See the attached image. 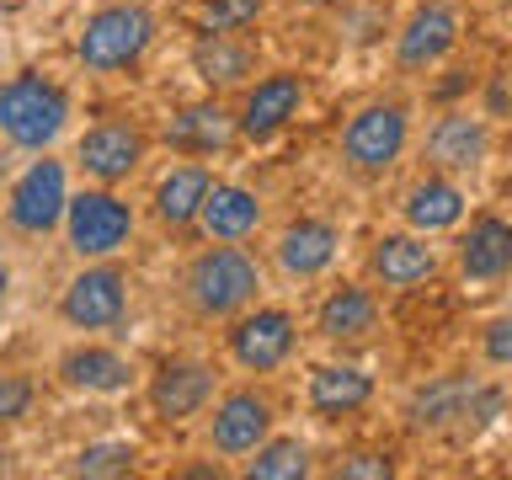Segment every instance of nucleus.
Returning <instances> with one entry per match:
<instances>
[{
  "instance_id": "obj_3",
  "label": "nucleus",
  "mask_w": 512,
  "mask_h": 480,
  "mask_svg": "<svg viewBox=\"0 0 512 480\" xmlns=\"http://www.w3.org/2000/svg\"><path fill=\"white\" fill-rule=\"evenodd\" d=\"M411 150V107L395 102V96H374L363 102L352 118L342 123V139H336V155L352 176L363 182H379L390 176Z\"/></svg>"
},
{
  "instance_id": "obj_1",
  "label": "nucleus",
  "mask_w": 512,
  "mask_h": 480,
  "mask_svg": "<svg viewBox=\"0 0 512 480\" xmlns=\"http://www.w3.org/2000/svg\"><path fill=\"white\" fill-rule=\"evenodd\" d=\"M182 299L198 320H235L262 299V262L246 246L208 240V246L182 267Z\"/></svg>"
},
{
  "instance_id": "obj_17",
  "label": "nucleus",
  "mask_w": 512,
  "mask_h": 480,
  "mask_svg": "<svg viewBox=\"0 0 512 480\" xmlns=\"http://www.w3.org/2000/svg\"><path fill=\"white\" fill-rule=\"evenodd\" d=\"M470 219V192H464L448 171H427L416 176V182L406 187V198H400V224L416 235H448L459 230V224Z\"/></svg>"
},
{
  "instance_id": "obj_30",
  "label": "nucleus",
  "mask_w": 512,
  "mask_h": 480,
  "mask_svg": "<svg viewBox=\"0 0 512 480\" xmlns=\"http://www.w3.org/2000/svg\"><path fill=\"white\" fill-rule=\"evenodd\" d=\"M32 400H38V384H32L27 374H0V427L22 422V416L32 411Z\"/></svg>"
},
{
  "instance_id": "obj_27",
  "label": "nucleus",
  "mask_w": 512,
  "mask_h": 480,
  "mask_svg": "<svg viewBox=\"0 0 512 480\" xmlns=\"http://www.w3.org/2000/svg\"><path fill=\"white\" fill-rule=\"evenodd\" d=\"M240 475L246 480H310L315 475L310 443L288 438V432H272L267 443H256L251 454L240 459Z\"/></svg>"
},
{
  "instance_id": "obj_7",
  "label": "nucleus",
  "mask_w": 512,
  "mask_h": 480,
  "mask_svg": "<svg viewBox=\"0 0 512 480\" xmlns=\"http://www.w3.org/2000/svg\"><path fill=\"white\" fill-rule=\"evenodd\" d=\"M64 208H70V166L43 150L6 192V224L16 235L43 240L64 224Z\"/></svg>"
},
{
  "instance_id": "obj_22",
  "label": "nucleus",
  "mask_w": 512,
  "mask_h": 480,
  "mask_svg": "<svg viewBox=\"0 0 512 480\" xmlns=\"http://www.w3.org/2000/svg\"><path fill=\"white\" fill-rule=\"evenodd\" d=\"M192 75H198L214 96L235 91V86H251L256 43L246 32H198V43H192Z\"/></svg>"
},
{
  "instance_id": "obj_26",
  "label": "nucleus",
  "mask_w": 512,
  "mask_h": 480,
  "mask_svg": "<svg viewBox=\"0 0 512 480\" xmlns=\"http://www.w3.org/2000/svg\"><path fill=\"white\" fill-rule=\"evenodd\" d=\"M208 187H214V166L208 160H182V166H171L166 176L155 182V219L166 224V230H187V224H198V208L208 198Z\"/></svg>"
},
{
  "instance_id": "obj_19",
  "label": "nucleus",
  "mask_w": 512,
  "mask_h": 480,
  "mask_svg": "<svg viewBox=\"0 0 512 480\" xmlns=\"http://www.w3.org/2000/svg\"><path fill=\"white\" fill-rule=\"evenodd\" d=\"M480 384L475 374H438L427 379L422 390L406 400V422L416 432H448V427H470V411L480 400Z\"/></svg>"
},
{
  "instance_id": "obj_12",
  "label": "nucleus",
  "mask_w": 512,
  "mask_h": 480,
  "mask_svg": "<svg viewBox=\"0 0 512 480\" xmlns=\"http://www.w3.org/2000/svg\"><path fill=\"white\" fill-rule=\"evenodd\" d=\"M123 310H128V278L118 262H86L59 294V315L75 331H112Z\"/></svg>"
},
{
  "instance_id": "obj_33",
  "label": "nucleus",
  "mask_w": 512,
  "mask_h": 480,
  "mask_svg": "<svg viewBox=\"0 0 512 480\" xmlns=\"http://www.w3.org/2000/svg\"><path fill=\"white\" fill-rule=\"evenodd\" d=\"M6 294H11V267L0 262V320H6Z\"/></svg>"
},
{
  "instance_id": "obj_23",
  "label": "nucleus",
  "mask_w": 512,
  "mask_h": 480,
  "mask_svg": "<svg viewBox=\"0 0 512 480\" xmlns=\"http://www.w3.org/2000/svg\"><path fill=\"white\" fill-rule=\"evenodd\" d=\"M368 400H374V374L363 363H320L310 384H304V406L326 422H342V416H358Z\"/></svg>"
},
{
  "instance_id": "obj_9",
  "label": "nucleus",
  "mask_w": 512,
  "mask_h": 480,
  "mask_svg": "<svg viewBox=\"0 0 512 480\" xmlns=\"http://www.w3.org/2000/svg\"><path fill=\"white\" fill-rule=\"evenodd\" d=\"M304 102H310V80H304L299 70H272L262 80H251V86L240 91V107H235L240 139H251V144L278 139L283 128L304 112Z\"/></svg>"
},
{
  "instance_id": "obj_25",
  "label": "nucleus",
  "mask_w": 512,
  "mask_h": 480,
  "mask_svg": "<svg viewBox=\"0 0 512 480\" xmlns=\"http://www.w3.org/2000/svg\"><path fill=\"white\" fill-rule=\"evenodd\" d=\"M379 331V294L363 283H336L315 310V336L326 342H363Z\"/></svg>"
},
{
  "instance_id": "obj_32",
  "label": "nucleus",
  "mask_w": 512,
  "mask_h": 480,
  "mask_svg": "<svg viewBox=\"0 0 512 480\" xmlns=\"http://www.w3.org/2000/svg\"><path fill=\"white\" fill-rule=\"evenodd\" d=\"M336 480H390L395 475V464L384 459V454H347V459H336Z\"/></svg>"
},
{
  "instance_id": "obj_8",
  "label": "nucleus",
  "mask_w": 512,
  "mask_h": 480,
  "mask_svg": "<svg viewBox=\"0 0 512 480\" xmlns=\"http://www.w3.org/2000/svg\"><path fill=\"white\" fill-rule=\"evenodd\" d=\"M464 38V16L454 0H422L406 22H400L395 32V70L400 75H427V70H438V64L459 48Z\"/></svg>"
},
{
  "instance_id": "obj_36",
  "label": "nucleus",
  "mask_w": 512,
  "mask_h": 480,
  "mask_svg": "<svg viewBox=\"0 0 512 480\" xmlns=\"http://www.w3.org/2000/svg\"><path fill=\"white\" fill-rule=\"evenodd\" d=\"M27 6H32V0H27Z\"/></svg>"
},
{
  "instance_id": "obj_31",
  "label": "nucleus",
  "mask_w": 512,
  "mask_h": 480,
  "mask_svg": "<svg viewBox=\"0 0 512 480\" xmlns=\"http://www.w3.org/2000/svg\"><path fill=\"white\" fill-rule=\"evenodd\" d=\"M480 358L491 368H512V315H496L480 326Z\"/></svg>"
},
{
  "instance_id": "obj_18",
  "label": "nucleus",
  "mask_w": 512,
  "mask_h": 480,
  "mask_svg": "<svg viewBox=\"0 0 512 480\" xmlns=\"http://www.w3.org/2000/svg\"><path fill=\"white\" fill-rule=\"evenodd\" d=\"M454 262L464 272V283H502V278H512V219L470 214V224H459Z\"/></svg>"
},
{
  "instance_id": "obj_14",
  "label": "nucleus",
  "mask_w": 512,
  "mask_h": 480,
  "mask_svg": "<svg viewBox=\"0 0 512 480\" xmlns=\"http://www.w3.org/2000/svg\"><path fill=\"white\" fill-rule=\"evenodd\" d=\"M491 123L480 118V112L470 107H454V112H443L438 123L427 128V144H422V155H427V166L432 171H448V176H459V171H480L491 160Z\"/></svg>"
},
{
  "instance_id": "obj_15",
  "label": "nucleus",
  "mask_w": 512,
  "mask_h": 480,
  "mask_svg": "<svg viewBox=\"0 0 512 480\" xmlns=\"http://www.w3.org/2000/svg\"><path fill=\"white\" fill-rule=\"evenodd\" d=\"M336 256H342V230H336L331 219H294L283 224L278 235H272V262H278L283 278L294 283H315L326 278V272L336 267Z\"/></svg>"
},
{
  "instance_id": "obj_21",
  "label": "nucleus",
  "mask_w": 512,
  "mask_h": 480,
  "mask_svg": "<svg viewBox=\"0 0 512 480\" xmlns=\"http://www.w3.org/2000/svg\"><path fill=\"white\" fill-rule=\"evenodd\" d=\"M262 224H267L262 192H251L240 182H214L208 198H203V208H198V230L208 240H230V246H246Z\"/></svg>"
},
{
  "instance_id": "obj_2",
  "label": "nucleus",
  "mask_w": 512,
  "mask_h": 480,
  "mask_svg": "<svg viewBox=\"0 0 512 480\" xmlns=\"http://www.w3.org/2000/svg\"><path fill=\"white\" fill-rule=\"evenodd\" d=\"M70 128V91L38 70H22L0 80V139L16 150H54L59 134Z\"/></svg>"
},
{
  "instance_id": "obj_6",
  "label": "nucleus",
  "mask_w": 512,
  "mask_h": 480,
  "mask_svg": "<svg viewBox=\"0 0 512 480\" xmlns=\"http://www.w3.org/2000/svg\"><path fill=\"white\" fill-rule=\"evenodd\" d=\"M299 347V320L283 304H262L256 299L251 310H240L224 331V352H230L235 368L246 374H278V368L294 358Z\"/></svg>"
},
{
  "instance_id": "obj_24",
  "label": "nucleus",
  "mask_w": 512,
  "mask_h": 480,
  "mask_svg": "<svg viewBox=\"0 0 512 480\" xmlns=\"http://www.w3.org/2000/svg\"><path fill=\"white\" fill-rule=\"evenodd\" d=\"M235 139H240L235 112L224 107L214 91H208L203 102L182 107V112L166 123V144H171V150H182V155H219V150H230Z\"/></svg>"
},
{
  "instance_id": "obj_4",
  "label": "nucleus",
  "mask_w": 512,
  "mask_h": 480,
  "mask_svg": "<svg viewBox=\"0 0 512 480\" xmlns=\"http://www.w3.org/2000/svg\"><path fill=\"white\" fill-rule=\"evenodd\" d=\"M155 11L139 6V0H112V6H96L86 16L75 38V59L86 64L91 75H118L128 64L144 59V48L155 43Z\"/></svg>"
},
{
  "instance_id": "obj_28",
  "label": "nucleus",
  "mask_w": 512,
  "mask_h": 480,
  "mask_svg": "<svg viewBox=\"0 0 512 480\" xmlns=\"http://www.w3.org/2000/svg\"><path fill=\"white\" fill-rule=\"evenodd\" d=\"M267 16V0H198L192 27L198 32H251Z\"/></svg>"
},
{
  "instance_id": "obj_29",
  "label": "nucleus",
  "mask_w": 512,
  "mask_h": 480,
  "mask_svg": "<svg viewBox=\"0 0 512 480\" xmlns=\"http://www.w3.org/2000/svg\"><path fill=\"white\" fill-rule=\"evenodd\" d=\"M134 443H123V438H107V443H86L75 454L70 464V475H128L134 470Z\"/></svg>"
},
{
  "instance_id": "obj_20",
  "label": "nucleus",
  "mask_w": 512,
  "mask_h": 480,
  "mask_svg": "<svg viewBox=\"0 0 512 480\" xmlns=\"http://www.w3.org/2000/svg\"><path fill=\"white\" fill-rule=\"evenodd\" d=\"M54 374H59L64 390H75V395H123V390H134L139 368L128 363L118 347L80 342V347H70V352L54 363Z\"/></svg>"
},
{
  "instance_id": "obj_35",
  "label": "nucleus",
  "mask_w": 512,
  "mask_h": 480,
  "mask_svg": "<svg viewBox=\"0 0 512 480\" xmlns=\"http://www.w3.org/2000/svg\"><path fill=\"white\" fill-rule=\"evenodd\" d=\"M502 6H512V0H502Z\"/></svg>"
},
{
  "instance_id": "obj_34",
  "label": "nucleus",
  "mask_w": 512,
  "mask_h": 480,
  "mask_svg": "<svg viewBox=\"0 0 512 480\" xmlns=\"http://www.w3.org/2000/svg\"><path fill=\"white\" fill-rule=\"evenodd\" d=\"M299 6H310V11H331V6H347V0H299Z\"/></svg>"
},
{
  "instance_id": "obj_10",
  "label": "nucleus",
  "mask_w": 512,
  "mask_h": 480,
  "mask_svg": "<svg viewBox=\"0 0 512 480\" xmlns=\"http://www.w3.org/2000/svg\"><path fill=\"white\" fill-rule=\"evenodd\" d=\"M272 432H278V406L251 390V384H240V390H224L214 395V416H208V448H214L219 459H246L256 443H267Z\"/></svg>"
},
{
  "instance_id": "obj_13",
  "label": "nucleus",
  "mask_w": 512,
  "mask_h": 480,
  "mask_svg": "<svg viewBox=\"0 0 512 480\" xmlns=\"http://www.w3.org/2000/svg\"><path fill=\"white\" fill-rule=\"evenodd\" d=\"M144 155H150V139H144V128L128 123V118L91 123L86 134H80V144H75V166L86 171L91 182H102V187L128 182V176L144 166Z\"/></svg>"
},
{
  "instance_id": "obj_16",
  "label": "nucleus",
  "mask_w": 512,
  "mask_h": 480,
  "mask_svg": "<svg viewBox=\"0 0 512 480\" xmlns=\"http://www.w3.org/2000/svg\"><path fill=\"white\" fill-rule=\"evenodd\" d=\"M368 278L390 294H411L438 278V246H427V235L416 230H390L368 246Z\"/></svg>"
},
{
  "instance_id": "obj_5",
  "label": "nucleus",
  "mask_w": 512,
  "mask_h": 480,
  "mask_svg": "<svg viewBox=\"0 0 512 480\" xmlns=\"http://www.w3.org/2000/svg\"><path fill=\"white\" fill-rule=\"evenodd\" d=\"M64 240H70V251L80 256V262H112L128 240H134L139 219H134V203L118 198L112 187L91 182L70 192V208H64Z\"/></svg>"
},
{
  "instance_id": "obj_11",
  "label": "nucleus",
  "mask_w": 512,
  "mask_h": 480,
  "mask_svg": "<svg viewBox=\"0 0 512 480\" xmlns=\"http://www.w3.org/2000/svg\"><path fill=\"white\" fill-rule=\"evenodd\" d=\"M214 395H219V374L203 358H166L150 374V384H144L155 422H166V427H182L192 416H203L214 406Z\"/></svg>"
}]
</instances>
